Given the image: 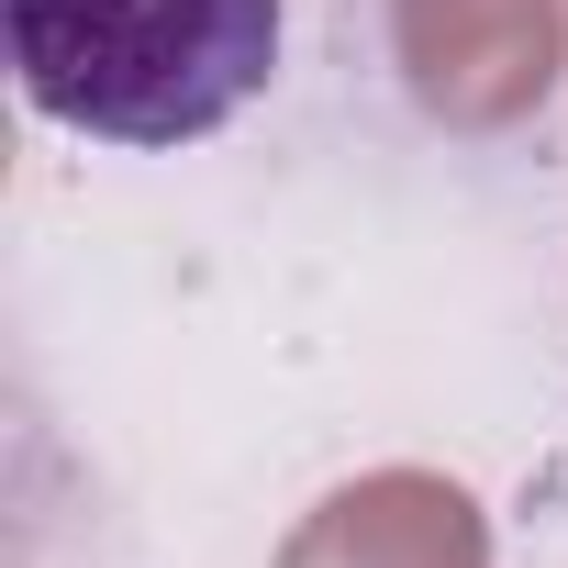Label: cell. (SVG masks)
Listing matches in <instances>:
<instances>
[{"label": "cell", "instance_id": "6da1fadb", "mask_svg": "<svg viewBox=\"0 0 568 568\" xmlns=\"http://www.w3.org/2000/svg\"><path fill=\"white\" fill-rule=\"evenodd\" d=\"M12 79L90 145H201L278 79V0H0Z\"/></svg>", "mask_w": 568, "mask_h": 568}]
</instances>
